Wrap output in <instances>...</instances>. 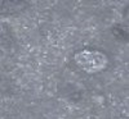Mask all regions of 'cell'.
<instances>
[{
	"mask_svg": "<svg viewBox=\"0 0 129 119\" xmlns=\"http://www.w3.org/2000/svg\"><path fill=\"white\" fill-rule=\"evenodd\" d=\"M28 4L23 2H0V16L16 14L25 10Z\"/></svg>",
	"mask_w": 129,
	"mask_h": 119,
	"instance_id": "2",
	"label": "cell"
},
{
	"mask_svg": "<svg viewBox=\"0 0 129 119\" xmlns=\"http://www.w3.org/2000/svg\"><path fill=\"white\" fill-rule=\"evenodd\" d=\"M74 63L88 74H97L109 67V56L98 49H81L74 54Z\"/></svg>",
	"mask_w": 129,
	"mask_h": 119,
	"instance_id": "1",
	"label": "cell"
}]
</instances>
